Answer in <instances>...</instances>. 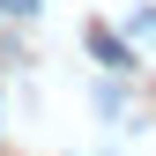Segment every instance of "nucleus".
Returning <instances> with one entry per match:
<instances>
[{
  "mask_svg": "<svg viewBox=\"0 0 156 156\" xmlns=\"http://www.w3.org/2000/svg\"><path fill=\"white\" fill-rule=\"evenodd\" d=\"M0 8H8V15H30V8H37V0H0Z\"/></svg>",
  "mask_w": 156,
  "mask_h": 156,
  "instance_id": "2",
  "label": "nucleus"
},
{
  "mask_svg": "<svg viewBox=\"0 0 156 156\" xmlns=\"http://www.w3.org/2000/svg\"><path fill=\"white\" fill-rule=\"evenodd\" d=\"M89 60H104V67H126V45H119L104 23H89Z\"/></svg>",
  "mask_w": 156,
  "mask_h": 156,
  "instance_id": "1",
  "label": "nucleus"
}]
</instances>
